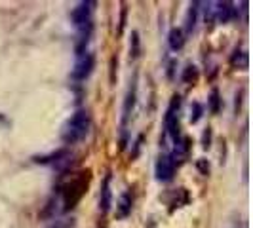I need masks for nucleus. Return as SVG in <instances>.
Here are the masks:
<instances>
[{
    "instance_id": "obj_16",
    "label": "nucleus",
    "mask_w": 253,
    "mask_h": 228,
    "mask_svg": "<svg viewBox=\"0 0 253 228\" xmlns=\"http://www.w3.org/2000/svg\"><path fill=\"white\" fill-rule=\"evenodd\" d=\"M208 107H210V113L217 114L221 111V95H219V89H211L210 91V97H208Z\"/></svg>"
},
{
    "instance_id": "obj_1",
    "label": "nucleus",
    "mask_w": 253,
    "mask_h": 228,
    "mask_svg": "<svg viewBox=\"0 0 253 228\" xmlns=\"http://www.w3.org/2000/svg\"><path fill=\"white\" fill-rule=\"evenodd\" d=\"M89 127H91V116L88 111H76L67 122H65L63 129H61V141H63L67 147L76 145L82 139H86V135L89 133Z\"/></svg>"
},
{
    "instance_id": "obj_20",
    "label": "nucleus",
    "mask_w": 253,
    "mask_h": 228,
    "mask_svg": "<svg viewBox=\"0 0 253 228\" xmlns=\"http://www.w3.org/2000/svg\"><path fill=\"white\" fill-rule=\"evenodd\" d=\"M202 147L204 149H210L211 147V129L208 127L206 131H204V135H202Z\"/></svg>"
},
{
    "instance_id": "obj_13",
    "label": "nucleus",
    "mask_w": 253,
    "mask_h": 228,
    "mask_svg": "<svg viewBox=\"0 0 253 228\" xmlns=\"http://www.w3.org/2000/svg\"><path fill=\"white\" fill-rule=\"evenodd\" d=\"M168 44H169V48L173 51H179L183 46H185V35H183V31L181 29H171L169 31V35H168Z\"/></svg>"
},
{
    "instance_id": "obj_9",
    "label": "nucleus",
    "mask_w": 253,
    "mask_h": 228,
    "mask_svg": "<svg viewBox=\"0 0 253 228\" xmlns=\"http://www.w3.org/2000/svg\"><path fill=\"white\" fill-rule=\"evenodd\" d=\"M215 19L219 23H230L232 19H236L238 17V10L234 8V4L232 2H217L215 4Z\"/></svg>"
},
{
    "instance_id": "obj_4",
    "label": "nucleus",
    "mask_w": 253,
    "mask_h": 228,
    "mask_svg": "<svg viewBox=\"0 0 253 228\" xmlns=\"http://www.w3.org/2000/svg\"><path fill=\"white\" fill-rule=\"evenodd\" d=\"M93 67H95V55L91 51H86V53L76 57V63L73 67V71H71V78L76 80V82H82V80L91 76Z\"/></svg>"
},
{
    "instance_id": "obj_14",
    "label": "nucleus",
    "mask_w": 253,
    "mask_h": 228,
    "mask_svg": "<svg viewBox=\"0 0 253 228\" xmlns=\"http://www.w3.org/2000/svg\"><path fill=\"white\" fill-rule=\"evenodd\" d=\"M248 51L244 50H236L232 55H230V65L234 67V69H240V71H244V69H248Z\"/></svg>"
},
{
    "instance_id": "obj_18",
    "label": "nucleus",
    "mask_w": 253,
    "mask_h": 228,
    "mask_svg": "<svg viewBox=\"0 0 253 228\" xmlns=\"http://www.w3.org/2000/svg\"><path fill=\"white\" fill-rule=\"evenodd\" d=\"M204 116V107L200 103H192L190 105V122L192 124H198Z\"/></svg>"
},
{
    "instance_id": "obj_19",
    "label": "nucleus",
    "mask_w": 253,
    "mask_h": 228,
    "mask_svg": "<svg viewBox=\"0 0 253 228\" xmlns=\"http://www.w3.org/2000/svg\"><path fill=\"white\" fill-rule=\"evenodd\" d=\"M196 167H198V171L202 173L204 177L210 175V164H208V160H198V162H196Z\"/></svg>"
},
{
    "instance_id": "obj_11",
    "label": "nucleus",
    "mask_w": 253,
    "mask_h": 228,
    "mask_svg": "<svg viewBox=\"0 0 253 228\" xmlns=\"http://www.w3.org/2000/svg\"><path fill=\"white\" fill-rule=\"evenodd\" d=\"M69 158V152L65 151V149H59V151L55 152H50V154H42V156H35L33 160L37 162V164H61V162H65Z\"/></svg>"
},
{
    "instance_id": "obj_22",
    "label": "nucleus",
    "mask_w": 253,
    "mask_h": 228,
    "mask_svg": "<svg viewBox=\"0 0 253 228\" xmlns=\"http://www.w3.org/2000/svg\"><path fill=\"white\" fill-rule=\"evenodd\" d=\"M124 23H126V6H122V15H120V31L124 29Z\"/></svg>"
},
{
    "instance_id": "obj_12",
    "label": "nucleus",
    "mask_w": 253,
    "mask_h": 228,
    "mask_svg": "<svg viewBox=\"0 0 253 228\" xmlns=\"http://www.w3.org/2000/svg\"><path fill=\"white\" fill-rule=\"evenodd\" d=\"M200 2H192L189 6V12H187V17H185V29H187V33H192L194 31V27H196V21H198V12H200Z\"/></svg>"
},
{
    "instance_id": "obj_15",
    "label": "nucleus",
    "mask_w": 253,
    "mask_h": 228,
    "mask_svg": "<svg viewBox=\"0 0 253 228\" xmlns=\"http://www.w3.org/2000/svg\"><path fill=\"white\" fill-rule=\"evenodd\" d=\"M141 53V38L137 31H131V37H129V59L135 61Z\"/></svg>"
},
{
    "instance_id": "obj_6",
    "label": "nucleus",
    "mask_w": 253,
    "mask_h": 228,
    "mask_svg": "<svg viewBox=\"0 0 253 228\" xmlns=\"http://www.w3.org/2000/svg\"><path fill=\"white\" fill-rule=\"evenodd\" d=\"M154 175L160 183H169L171 179L175 177V164H173L169 154H162L158 158V162L154 165Z\"/></svg>"
},
{
    "instance_id": "obj_5",
    "label": "nucleus",
    "mask_w": 253,
    "mask_h": 228,
    "mask_svg": "<svg viewBox=\"0 0 253 228\" xmlns=\"http://www.w3.org/2000/svg\"><path fill=\"white\" fill-rule=\"evenodd\" d=\"M93 6H95V2H78L75 8H73V12H71V21H73V25L76 29H82V27H86L91 23V13H93Z\"/></svg>"
},
{
    "instance_id": "obj_10",
    "label": "nucleus",
    "mask_w": 253,
    "mask_h": 228,
    "mask_svg": "<svg viewBox=\"0 0 253 228\" xmlns=\"http://www.w3.org/2000/svg\"><path fill=\"white\" fill-rule=\"evenodd\" d=\"M131 209H133V194L126 190L120 194L118 198V205H116V217L118 219H126L131 215Z\"/></svg>"
},
{
    "instance_id": "obj_21",
    "label": "nucleus",
    "mask_w": 253,
    "mask_h": 228,
    "mask_svg": "<svg viewBox=\"0 0 253 228\" xmlns=\"http://www.w3.org/2000/svg\"><path fill=\"white\" fill-rule=\"evenodd\" d=\"M71 227H73V223H69V221H57L51 228H71Z\"/></svg>"
},
{
    "instance_id": "obj_3",
    "label": "nucleus",
    "mask_w": 253,
    "mask_h": 228,
    "mask_svg": "<svg viewBox=\"0 0 253 228\" xmlns=\"http://www.w3.org/2000/svg\"><path fill=\"white\" fill-rule=\"evenodd\" d=\"M179 109H181V95H173L168 105V111L164 116V126L168 135L171 137L173 145L181 139V126H179Z\"/></svg>"
},
{
    "instance_id": "obj_8",
    "label": "nucleus",
    "mask_w": 253,
    "mask_h": 228,
    "mask_svg": "<svg viewBox=\"0 0 253 228\" xmlns=\"http://www.w3.org/2000/svg\"><path fill=\"white\" fill-rule=\"evenodd\" d=\"M111 181H113V173H107L101 183V192H99V211L103 215L109 213L111 209V202H113V192H111Z\"/></svg>"
},
{
    "instance_id": "obj_7",
    "label": "nucleus",
    "mask_w": 253,
    "mask_h": 228,
    "mask_svg": "<svg viewBox=\"0 0 253 228\" xmlns=\"http://www.w3.org/2000/svg\"><path fill=\"white\" fill-rule=\"evenodd\" d=\"M135 101H137V76H133V80L129 82V88L126 91V97H124V107H122V129L126 127L129 116L135 109Z\"/></svg>"
},
{
    "instance_id": "obj_2",
    "label": "nucleus",
    "mask_w": 253,
    "mask_h": 228,
    "mask_svg": "<svg viewBox=\"0 0 253 228\" xmlns=\"http://www.w3.org/2000/svg\"><path fill=\"white\" fill-rule=\"evenodd\" d=\"M89 183V171H80L76 173L71 181H67L63 187H59V196H61V202H63V211H71L75 209L76 203L82 200V196L86 194Z\"/></svg>"
},
{
    "instance_id": "obj_17",
    "label": "nucleus",
    "mask_w": 253,
    "mask_h": 228,
    "mask_svg": "<svg viewBox=\"0 0 253 228\" xmlns=\"http://www.w3.org/2000/svg\"><path fill=\"white\" fill-rule=\"evenodd\" d=\"M181 80H183L185 84H194V82L198 80V69H196L194 65H187V67L183 69Z\"/></svg>"
}]
</instances>
